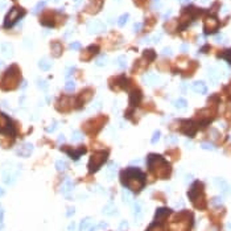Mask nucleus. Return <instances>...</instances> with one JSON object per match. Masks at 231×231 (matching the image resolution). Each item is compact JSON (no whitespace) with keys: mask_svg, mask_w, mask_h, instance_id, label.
I'll use <instances>...</instances> for the list:
<instances>
[{"mask_svg":"<svg viewBox=\"0 0 231 231\" xmlns=\"http://www.w3.org/2000/svg\"><path fill=\"white\" fill-rule=\"evenodd\" d=\"M170 210L166 207H162V209H159V210L156 211V217H155V223H160L162 219H164L165 217H168Z\"/></svg>","mask_w":231,"mask_h":231,"instance_id":"nucleus-16","label":"nucleus"},{"mask_svg":"<svg viewBox=\"0 0 231 231\" xmlns=\"http://www.w3.org/2000/svg\"><path fill=\"white\" fill-rule=\"evenodd\" d=\"M45 4H46L45 1H38V3H37V4H36L35 9H33V12H35V13H38V12H40V11H41L42 8L45 7Z\"/></svg>","mask_w":231,"mask_h":231,"instance_id":"nucleus-34","label":"nucleus"},{"mask_svg":"<svg viewBox=\"0 0 231 231\" xmlns=\"http://www.w3.org/2000/svg\"><path fill=\"white\" fill-rule=\"evenodd\" d=\"M160 137H161V132H160V131H156L155 134H153L152 139H151V143H152V144H156L157 141L160 140Z\"/></svg>","mask_w":231,"mask_h":231,"instance_id":"nucleus-33","label":"nucleus"},{"mask_svg":"<svg viewBox=\"0 0 231 231\" xmlns=\"http://www.w3.org/2000/svg\"><path fill=\"white\" fill-rule=\"evenodd\" d=\"M107 229H108V223H107V222H99V223L95 226V230H97V231L107 230Z\"/></svg>","mask_w":231,"mask_h":231,"instance_id":"nucleus-31","label":"nucleus"},{"mask_svg":"<svg viewBox=\"0 0 231 231\" xmlns=\"http://www.w3.org/2000/svg\"><path fill=\"white\" fill-rule=\"evenodd\" d=\"M116 65H118L120 69H125V66H127V60H125L124 55H120V57H118V60H116Z\"/></svg>","mask_w":231,"mask_h":231,"instance_id":"nucleus-27","label":"nucleus"},{"mask_svg":"<svg viewBox=\"0 0 231 231\" xmlns=\"http://www.w3.org/2000/svg\"><path fill=\"white\" fill-rule=\"evenodd\" d=\"M106 177H107V180H114L115 178V176H116V165L115 164H110L108 166H107V169H106Z\"/></svg>","mask_w":231,"mask_h":231,"instance_id":"nucleus-20","label":"nucleus"},{"mask_svg":"<svg viewBox=\"0 0 231 231\" xmlns=\"http://www.w3.org/2000/svg\"><path fill=\"white\" fill-rule=\"evenodd\" d=\"M172 53H173V50H172L170 48H165V49H162V54H164L165 57H169V55H172Z\"/></svg>","mask_w":231,"mask_h":231,"instance_id":"nucleus-43","label":"nucleus"},{"mask_svg":"<svg viewBox=\"0 0 231 231\" xmlns=\"http://www.w3.org/2000/svg\"><path fill=\"white\" fill-rule=\"evenodd\" d=\"M3 196H4V190L0 189V197H3Z\"/></svg>","mask_w":231,"mask_h":231,"instance_id":"nucleus-57","label":"nucleus"},{"mask_svg":"<svg viewBox=\"0 0 231 231\" xmlns=\"http://www.w3.org/2000/svg\"><path fill=\"white\" fill-rule=\"evenodd\" d=\"M120 180L128 190L140 192L145 185V174L139 168H128L120 173Z\"/></svg>","mask_w":231,"mask_h":231,"instance_id":"nucleus-1","label":"nucleus"},{"mask_svg":"<svg viewBox=\"0 0 231 231\" xmlns=\"http://www.w3.org/2000/svg\"><path fill=\"white\" fill-rule=\"evenodd\" d=\"M75 90V82L73 81H67L65 85V91H74Z\"/></svg>","mask_w":231,"mask_h":231,"instance_id":"nucleus-30","label":"nucleus"},{"mask_svg":"<svg viewBox=\"0 0 231 231\" xmlns=\"http://www.w3.org/2000/svg\"><path fill=\"white\" fill-rule=\"evenodd\" d=\"M57 125H58L57 122H53L49 127H46V132H49V134H50V132H54L55 129H57Z\"/></svg>","mask_w":231,"mask_h":231,"instance_id":"nucleus-37","label":"nucleus"},{"mask_svg":"<svg viewBox=\"0 0 231 231\" xmlns=\"http://www.w3.org/2000/svg\"><path fill=\"white\" fill-rule=\"evenodd\" d=\"M5 7V1H3V0H0V9Z\"/></svg>","mask_w":231,"mask_h":231,"instance_id":"nucleus-54","label":"nucleus"},{"mask_svg":"<svg viewBox=\"0 0 231 231\" xmlns=\"http://www.w3.org/2000/svg\"><path fill=\"white\" fill-rule=\"evenodd\" d=\"M55 169L58 172H65L67 169V162L63 160H58V161H55Z\"/></svg>","mask_w":231,"mask_h":231,"instance_id":"nucleus-25","label":"nucleus"},{"mask_svg":"<svg viewBox=\"0 0 231 231\" xmlns=\"http://www.w3.org/2000/svg\"><path fill=\"white\" fill-rule=\"evenodd\" d=\"M65 141V136L63 135H60V136H58V143H63Z\"/></svg>","mask_w":231,"mask_h":231,"instance_id":"nucleus-52","label":"nucleus"},{"mask_svg":"<svg viewBox=\"0 0 231 231\" xmlns=\"http://www.w3.org/2000/svg\"><path fill=\"white\" fill-rule=\"evenodd\" d=\"M38 67L41 70H44V72H48V70L52 67V63H50V61L49 60L42 58V60H40V62H38Z\"/></svg>","mask_w":231,"mask_h":231,"instance_id":"nucleus-23","label":"nucleus"},{"mask_svg":"<svg viewBox=\"0 0 231 231\" xmlns=\"http://www.w3.org/2000/svg\"><path fill=\"white\" fill-rule=\"evenodd\" d=\"M144 55H145L147 58H149L151 61L155 60V52H153V50H145V52H144Z\"/></svg>","mask_w":231,"mask_h":231,"instance_id":"nucleus-39","label":"nucleus"},{"mask_svg":"<svg viewBox=\"0 0 231 231\" xmlns=\"http://www.w3.org/2000/svg\"><path fill=\"white\" fill-rule=\"evenodd\" d=\"M152 7L156 9H160L162 7V0H152Z\"/></svg>","mask_w":231,"mask_h":231,"instance_id":"nucleus-36","label":"nucleus"},{"mask_svg":"<svg viewBox=\"0 0 231 231\" xmlns=\"http://www.w3.org/2000/svg\"><path fill=\"white\" fill-rule=\"evenodd\" d=\"M25 15L24 9L18 8V7H13L11 11L8 12V15L5 16V20H4V27L5 28H11L12 25L16 24V21H18V18L23 17Z\"/></svg>","mask_w":231,"mask_h":231,"instance_id":"nucleus-4","label":"nucleus"},{"mask_svg":"<svg viewBox=\"0 0 231 231\" xmlns=\"http://www.w3.org/2000/svg\"><path fill=\"white\" fill-rule=\"evenodd\" d=\"M201 148H203V149H207V151H214L215 149V147L213 145V144H209V143H202Z\"/></svg>","mask_w":231,"mask_h":231,"instance_id":"nucleus-40","label":"nucleus"},{"mask_svg":"<svg viewBox=\"0 0 231 231\" xmlns=\"http://www.w3.org/2000/svg\"><path fill=\"white\" fill-rule=\"evenodd\" d=\"M122 197H123V202L131 203V201H132V194L129 193L128 189H124V190H123V192H122Z\"/></svg>","mask_w":231,"mask_h":231,"instance_id":"nucleus-26","label":"nucleus"},{"mask_svg":"<svg viewBox=\"0 0 231 231\" xmlns=\"http://www.w3.org/2000/svg\"><path fill=\"white\" fill-rule=\"evenodd\" d=\"M74 213H75V209H74V207H69V209H67L66 215H67V217H72V215L74 214Z\"/></svg>","mask_w":231,"mask_h":231,"instance_id":"nucleus-49","label":"nucleus"},{"mask_svg":"<svg viewBox=\"0 0 231 231\" xmlns=\"http://www.w3.org/2000/svg\"><path fill=\"white\" fill-rule=\"evenodd\" d=\"M169 16H172V11H170V9H169L168 12H165V13L162 15V18H168Z\"/></svg>","mask_w":231,"mask_h":231,"instance_id":"nucleus-50","label":"nucleus"},{"mask_svg":"<svg viewBox=\"0 0 231 231\" xmlns=\"http://www.w3.org/2000/svg\"><path fill=\"white\" fill-rule=\"evenodd\" d=\"M73 72H74V67H70V69L67 70V73H66V77H67V78H69V77L72 75V73H73Z\"/></svg>","mask_w":231,"mask_h":231,"instance_id":"nucleus-51","label":"nucleus"},{"mask_svg":"<svg viewBox=\"0 0 231 231\" xmlns=\"http://www.w3.org/2000/svg\"><path fill=\"white\" fill-rule=\"evenodd\" d=\"M187 106V102L184 99V98H180V99H177L174 102V107L177 110H185Z\"/></svg>","mask_w":231,"mask_h":231,"instance_id":"nucleus-24","label":"nucleus"},{"mask_svg":"<svg viewBox=\"0 0 231 231\" xmlns=\"http://www.w3.org/2000/svg\"><path fill=\"white\" fill-rule=\"evenodd\" d=\"M107 157H108V152L107 151H102V152H97L91 156L90 161H89V172L90 173H95L99 170V168L106 162Z\"/></svg>","mask_w":231,"mask_h":231,"instance_id":"nucleus-3","label":"nucleus"},{"mask_svg":"<svg viewBox=\"0 0 231 231\" xmlns=\"http://www.w3.org/2000/svg\"><path fill=\"white\" fill-rule=\"evenodd\" d=\"M62 151H65V152L72 157L73 160H78L79 156L83 155V153L86 152V149L83 147H81V149H78V151H74V149H72V148H69V147H65V148H62Z\"/></svg>","mask_w":231,"mask_h":231,"instance_id":"nucleus-11","label":"nucleus"},{"mask_svg":"<svg viewBox=\"0 0 231 231\" xmlns=\"http://www.w3.org/2000/svg\"><path fill=\"white\" fill-rule=\"evenodd\" d=\"M100 104H102V102L100 100H97V102H94V103H92V107H91V108L90 110H99L100 108Z\"/></svg>","mask_w":231,"mask_h":231,"instance_id":"nucleus-44","label":"nucleus"},{"mask_svg":"<svg viewBox=\"0 0 231 231\" xmlns=\"http://www.w3.org/2000/svg\"><path fill=\"white\" fill-rule=\"evenodd\" d=\"M166 143L168 144H176L177 143V137H176L174 135H170V136H168V139H166Z\"/></svg>","mask_w":231,"mask_h":231,"instance_id":"nucleus-41","label":"nucleus"},{"mask_svg":"<svg viewBox=\"0 0 231 231\" xmlns=\"http://www.w3.org/2000/svg\"><path fill=\"white\" fill-rule=\"evenodd\" d=\"M218 27H219V23H218V20L215 17H207L205 21V33H213L215 32V30L218 29Z\"/></svg>","mask_w":231,"mask_h":231,"instance_id":"nucleus-8","label":"nucleus"},{"mask_svg":"<svg viewBox=\"0 0 231 231\" xmlns=\"http://www.w3.org/2000/svg\"><path fill=\"white\" fill-rule=\"evenodd\" d=\"M157 81H159V77H157L156 74H153V73L145 74V75L143 77V82L148 86H155L157 83Z\"/></svg>","mask_w":231,"mask_h":231,"instance_id":"nucleus-15","label":"nucleus"},{"mask_svg":"<svg viewBox=\"0 0 231 231\" xmlns=\"http://www.w3.org/2000/svg\"><path fill=\"white\" fill-rule=\"evenodd\" d=\"M21 166L17 164H5L3 169V181L5 185H13L20 176Z\"/></svg>","mask_w":231,"mask_h":231,"instance_id":"nucleus-2","label":"nucleus"},{"mask_svg":"<svg viewBox=\"0 0 231 231\" xmlns=\"http://www.w3.org/2000/svg\"><path fill=\"white\" fill-rule=\"evenodd\" d=\"M203 1H205V0H203Z\"/></svg>","mask_w":231,"mask_h":231,"instance_id":"nucleus-59","label":"nucleus"},{"mask_svg":"<svg viewBox=\"0 0 231 231\" xmlns=\"http://www.w3.org/2000/svg\"><path fill=\"white\" fill-rule=\"evenodd\" d=\"M73 190H74V182L69 177L65 178L62 181V184H61V193H62L65 197H70L73 193Z\"/></svg>","mask_w":231,"mask_h":231,"instance_id":"nucleus-7","label":"nucleus"},{"mask_svg":"<svg viewBox=\"0 0 231 231\" xmlns=\"http://www.w3.org/2000/svg\"><path fill=\"white\" fill-rule=\"evenodd\" d=\"M72 140L74 141V143H79V141H82L83 140L82 134L79 131H74L73 134H72Z\"/></svg>","mask_w":231,"mask_h":231,"instance_id":"nucleus-28","label":"nucleus"},{"mask_svg":"<svg viewBox=\"0 0 231 231\" xmlns=\"http://www.w3.org/2000/svg\"><path fill=\"white\" fill-rule=\"evenodd\" d=\"M52 52H53V55L60 57L61 53H62V45H61L58 41H54L53 44H52Z\"/></svg>","mask_w":231,"mask_h":231,"instance_id":"nucleus-21","label":"nucleus"},{"mask_svg":"<svg viewBox=\"0 0 231 231\" xmlns=\"http://www.w3.org/2000/svg\"><path fill=\"white\" fill-rule=\"evenodd\" d=\"M128 227H129V224H128V222L127 221H122L120 222V224H119V231H125V230H128Z\"/></svg>","mask_w":231,"mask_h":231,"instance_id":"nucleus-35","label":"nucleus"},{"mask_svg":"<svg viewBox=\"0 0 231 231\" xmlns=\"http://www.w3.org/2000/svg\"><path fill=\"white\" fill-rule=\"evenodd\" d=\"M143 215H144V213H143V203H141L140 201L135 202L134 203V217H135V219L140 221L141 218H143Z\"/></svg>","mask_w":231,"mask_h":231,"instance_id":"nucleus-14","label":"nucleus"},{"mask_svg":"<svg viewBox=\"0 0 231 231\" xmlns=\"http://www.w3.org/2000/svg\"><path fill=\"white\" fill-rule=\"evenodd\" d=\"M202 189H203V184L199 182V181H196L194 185L192 186V189H190V192H189V198L192 199L194 203L198 201V198L202 196Z\"/></svg>","mask_w":231,"mask_h":231,"instance_id":"nucleus-6","label":"nucleus"},{"mask_svg":"<svg viewBox=\"0 0 231 231\" xmlns=\"http://www.w3.org/2000/svg\"><path fill=\"white\" fill-rule=\"evenodd\" d=\"M94 230H95V226H94V223H92L91 218H85V219H82L81 226H79V231H94Z\"/></svg>","mask_w":231,"mask_h":231,"instance_id":"nucleus-12","label":"nucleus"},{"mask_svg":"<svg viewBox=\"0 0 231 231\" xmlns=\"http://www.w3.org/2000/svg\"><path fill=\"white\" fill-rule=\"evenodd\" d=\"M223 58H224L226 61H229V62L231 63V49H230V50H227V52H224Z\"/></svg>","mask_w":231,"mask_h":231,"instance_id":"nucleus-46","label":"nucleus"},{"mask_svg":"<svg viewBox=\"0 0 231 231\" xmlns=\"http://www.w3.org/2000/svg\"><path fill=\"white\" fill-rule=\"evenodd\" d=\"M140 99H141V92L137 91V90L134 91L131 94V97H129V100H131V106H136Z\"/></svg>","mask_w":231,"mask_h":231,"instance_id":"nucleus-22","label":"nucleus"},{"mask_svg":"<svg viewBox=\"0 0 231 231\" xmlns=\"http://www.w3.org/2000/svg\"><path fill=\"white\" fill-rule=\"evenodd\" d=\"M12 52H13V49H12V46L9 44H7V42L0 44V53L4 55V57H11Z\"/></svg>","mask_w":231,"mask_h":231,"instance_id":"nucleus-19","label":"nucleus"},{"mask_svg":"<svg viewBox=\"0 0 231 231\" xmlns=\"http://www.w3.org/2000/svg\"><path fill=\"white\" fill-rule=\"evenodd\" d=\"M213 205L214 206H219L222 205V199H221V197H215V198H213Z\"/></svg>","mask_w":231,"mask_h":231,"instance_id":"nucleus-45","label":"nucleus"},{"mask_svg":"<svg viewBox=\"0 0 231 231\" xmlns=\"http://www.w3.org/2000/svg\"><path fill=\"white\" fill-rule=\"evenodd\" d=\"M192 89H193V91L198 92V94H205V92L207 91V86H206L202 81H197V82H194L193 85H192Z\"/></svg>","mask_w":231,"mask_h":231,"instance_id":"nucleus-17","label":"nucleus"},{"mask_svg":"<svg viewBox=\"0 0 231 231\" xmlns=\"http://www.w3.org/2000/svg\"><path fill=\"white\" fill-rule=\"evenodd\" d=\"M161 35H157L156 37H155V38H153V41H155V42H157V41H159V40H161Z\"/></svg>","mask_w":231,"mask_h":231,"instance_id":"nucleus-53","label":"nucleus"},{"mask_svg":"<svg viewBox=\"0 0 231 231\" xmlns=\"http://www.w3.org/2000/svg\"><path fill=\"white\" fill-rule=\"evenodd\" d=\"M108 61V58H107V55H100V57L97 58V65L98 66H103L104 63Z\"/></svg>","mask_w":231,"mask_h":231,"instance_id":"nucleus-32","label":"nucleus"},{"mask_svg":"<svg viewBox=\"0 0 231 231\" xmlns=\"http://www.w3.org/2000/svg\"><path fill=\"white\" fill-rule=\"evenodd\" d=\"M38 87L41 89V90H46V89H48V83L45 81H38Z\"/></svg>","mask_w":231,"mask_h":231,"instance_id":"nucleus-47","label":"nucleus"},{"mask_svg":"<svg viewBox=\"0 0 231 231\" xmlns=\"http://www.w3.org/2000/svg\"><path fill=\"white\" fill-rule=\"evenodd\" d=\"M32 152H33V144H30V143L21 144V145L16 149V153L21 157H29L32 155Z\"/></svg>","mask_w":231,"mask_h":231,"instance_id":"nucleus-9","label":"nucleus"},{"mask_svg":"<svg viewBox=\"0 0 231 231\" xmlns=\"http://www.w3.org/2000/svg\"><path fill=\"white\" fill-rule=\"evenodd\" d=\"M185 124H186V127L182 128V132L185 135H187V136H193L197 131V127H196V124H194V122L187 120V122H185Z\"/></svg>","mask_w":231,"mask_h":231,"instance_id":"nucleus-13","label":"nucleus"},{"mask_svg":"<svg viewBox=\"0 0 231 231\" xmlns=\"http://www.w3.org/2000/svg\"><path fill=\"white\" fill-rule=\"evenodd\" d=\"M75 229H77V223L75 222H70V223L67 224L66 231H75Z\"/></svg>","mask_w":231,"mask_h":231,"instance_id":"nucleus-42","label":"nucleus"},{"mask_svg":"<svg viewBox=\"0 0 231 231\" xmlns=\"http://www.w3.org/2000/svg\"><path fill=\"white\" fill-rule=\"evenodd\" d=\"M116 211H118V209H116V206L114 205L112 202H108L107 205L103 206V209H102V213H103L104 215H115Z\"/></svg>","mask_w":231,"mask_h":231,"instance_id":"nucleus-18","label":"nucleus"},{"mask_svg":"<svg viewBox=\"0 0 231 231\" xmlns=\"http://www.w3.org/2000/svg\"><path fill=\"white\" fill-rule=\"evenodd\" d=\"M128 20H129V15L128 13H124V15H122V16L118 18V24H119L120 27H123Z\"/></svg>","mask_w":231,"mask_h":231,"instance_id":"nucleus-29","label":"nucleus"},{"mask_svg":"<svg viewBox=\"0 0 231 231\" xmlns=\"http://www.w3.org/2000/svg\"><path fill=\"white\" fill-rule=\"evenodd\" d=\"M81 48H82V45H81V42H78V41L70 44V49H73V50H79Z\"/></svg>","mask_w":231,"mask_h":231,"instance_id":"nucleus-38","label":"nucleus"},{"mask_svg":"<svg viewBox=\"0 0 231 231\" xmlns=\"http://www.w3.org/2000/svg\"><path fill=\"white\" fill-rule=\"evenodd\" d=\"M74 1H81V0H74Z\"/></svg>","mask_w":231,"mask_h":231,"instance_id":"nucleus-58","label":"nucleus"},{"mask_svg":"<svg viewBox=\"0 0 231 231\" xmlns=\"http://www.w3.org/2000/svg\"><path fill=\"white\" fill-rule=\"evenodd\" d=\"M87 28H89V32L90 33H100V32H103L106 27H104V24L102 23V21L94 20V21H91V23L89 24Z\"/></svg>","mask_w":231,"mask_h":231,"instance_id":"nucleus-10","label":"nucleus"},{"mask_svg":"<svg viewBox=\"0 0 231 231\" xmlns=\"http://www.w3.org/2000/svg\"><path fill=\"white\" fill-rule=\"evenodd\" d=\"M181 50H182V52H185V50H187V45H186V44H184L182 46H181Z\"/></svg>","mask_w":231,"mask_h":231,"instance_id":"nucleus-55","label":"nucleus"},{"mask_svg":"<svg viewBox=\"0 0 231 231\" xmlns=\"http://www.w3.org/2000/svg\"><path fill=\"white\" fill-rule=\"evenodd\" d=\"M141 28H143V24H141V23H136L134 25V32H140Z\"/></svg>","mask_w":231,"mask_h":231,"instance_id":"nucleus-48","label":"nucleus"},{"mask_svg":"<svg viewBox=\"0 0 231 231\" xmlns=\"http://www.w3.org/2000/svg\"><path fill=\"white\" fill-rule=\"evenodd\" d=\"M0 134L4 135H15V129H13V124H12L11 119L8 118L5 114L0 112Z\"/></svg>","mask_w":231,"mask_h":231,"instance_id":"nucleus-5","label":"nucleus"},{"mask_svg":"<svg viewBox=\"0 0 231 231\" xmlns=\"http://www.w3.org/2000/svg\"><path fill=\"white\" fill-rule=\"evenodd\" d=\"M189 1H190V0H180V3H181V4H187Z\"/></svg>","mask_w":231,"mask_h":231,"instance_id":"nucleus-56","label":"nucleus"}]
</instances>
